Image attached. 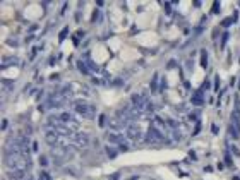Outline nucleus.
Here are the masks:
<instances>
[{
  "label": "nucleus",
  "mask_w": 240,
  "mask_h": 180,
  "mask_svg": "<svg viewBox=\"0 0 240 180\" xmlns=\"http://www.w3.org/2000/svg\"><path fill=\"white\" fill-rule=\"evenodd\" d=\"M106 153H108V158H115L117 156V151H112L110 146H106Z\"/></svg>",
  "instance_id": "17"
},
{
  "label": "nucleus",
  "mask_w": 240,
  "mask_h": 180,
  "mask_svg": "<svg viewBox=\"0 0 240 180\" xmlns=\"http://www.w3.org/2000/svg\"><path fill=\"white\" fill-rule=\"evenodd\" d=\"M72 141H74V144H76V146L82 148V146H86V144L89 142V137L86 136V134H77V132H76V136L72 137Z\"/></svg>",
  "instance_id": "7"
},
{
  "label": "nucleus",
  "mask_w": 240,
  "mask_h": 180,
  "mask_svg": "<svg viewBox=\"0 0 240 180\" xmlns=\"http://www.w3.org/2000/svg\"><path fill=\"white\" fill-rule=\"evenodd\" d=\"M151 89H153V93H158V76H154V77H153Z\"/></svg>",
  "instance_id": "14"
},
{
  "label": "nucleus",
  "mask_w": 240,
  "mask_h": 180,
  "mask_svg": "<svg viewBox=\"0 0 240 180\" xmlns=\"http://www.w3.org/2000/svg\"><path fill=\"white\" fill-rule=\"evenodd\" d=\"M118 148H120V151H127V149L130 148V146H129V142H122V144H120Z\"/></svg>",
  "instance_id": "20"
},
{
  "label": "nucleus",
  "mask_w": 240,
  "mask_h": 180,
  "mask_svg": "<svg viewBox=\"0 0 240 180\" xmlns=\"http://www.w3.org/2000/svg\"><path fill=\"white\" fill-rule=\"evenodd\" d=\"M5 165L9 170H26L29 167V160L24 154H7L5 156Z\"/></svg>",
  "instance_id": "1"
},
{
  "label": "nucleus",
  "mask_w": 240,
  "mask_h": 180,
  "mask_svg": "<svg viewBox=\"0 0 240 180\" xmlns=\"http://www.w3.org/2000/svg\"><path fill=\"white\" fill-rule=\"evenodd\" d=\"M7 125H9V122L4 118V120H2V130H4V129H7Z\"/></svg>",
  "instance_id": "26"
},
{
  "label": "nucleus",
  "mask_w": 240,
  "mask_h": 180,
  "mask_svg": "<svg viewBox=\"0 0 240 180\" xmlns=\"http://www.w3.org/2000/svg\"><path fill=\"white\" fill-rule=\"evenodd\" d=\"M232 180H240V177H233V179H232Z\"/></svg>",
  "instance_id": "30"
},
{
  "label": "nucleus",
  "mask_w": 240,
  "mask_h": 180,
  "mask_svg": "<svg viewBox=\"0 0 240 180\" xmlns=\"http://www.w3.org/2000/svg\"><path fill=\"white\" fill-rule=\"evenodd\" d=\"M218 12H220V4L215 2V5H213V14H218Z\"/></svg>",
  "instance_id": "21"
},
{
  "label": "nucleus",
  "mask_w": 240,
  "mask_h": 180,
  "mask_svg": "<svg viewBox=\"0 0 240 180\" xmlns=\"http://www.w3.org/2000/svg\"><path fill=\"white\" fill-rule=\"evenodd\" d=\"M26 175V170H9V177L14 180H23Z\"/></svg>",
  "instance_id": "9"
},
{
  "label": "nucleus",
  "mask_w": 240,
  "mask_h": 180,
  "mask_svg": "<svg viewBox=\"0 0 240 180\" xmlns=\"http://www.w3.org/2000/svg\"><path fill=\"white\" fill-rule=\"evenodd\" d=\"M110 180H118V173H113V175L110 177Z\"/></svg>",
  "instance_id": "28"
},
{
  "label": "nucleus",
  "mask_w": 240,
  "mask_h": 180,
  "mask_svg": "<svg viewBox=\"0 0 240 180\" xmlns=\"http://www.w3.org/2000/svg\"><path fill=\"white\" fill-rule=\"evenodd\" d=\"M165 9H166V14H172V4H166Z\"/></svg>",
  "instance_id": "24"
},
{
  "label": "nucleus",
  "mask_w": 240,
  "mask_h": 180,
  "mask_svg": "<svg viewBox=\"0 0 240 180\" xmlns=\"http://www.w3.org/2000/svg\"><path fill=\"white\" fill-rule=\"evenodd\" d=\"M166 67H168V69H173V67H175V62H173V60H172V62H170V64L166 65Z\"/></svg>",
  "instance_id": "29"
},
{
  "label": "nucleus",
  "mask_w": 240,
  "mask_h": 180,
  "mask_svg": "<svg viewBox=\"0 0 240 180\" xmlns=\"http://www.w3.org/2000/svg\"><path fill=\"white\" fill-rule=\"evenodd\" d=\"M177 112H180V113H187V112H189V108H187L185 105H180V106H177Z\"/></svg>",
  "instance_id": "18"
},
{
  "label": "nucleus",
  "mask_w": 240,
  "mask_h": 180,
  "mask_svg": "<svg viewBox=\"0 0 240 180\" xmlns=\"http://www.w3.org/2000/svg\"><path fill=\"white\" fill-rule=\"evenodd\" d=\"M146 141L149 142V144H161V142L166 141V136L161 134L160 130H156L154 127H151L148 130V134H146Z\"/></svg>",
  "instance_id": "3"
},
{
  "label": "nucleus",
  "mask_w": 240,
  "mask_h": 180,
  "mask_svg": "<svg viewBox=\"0 0 240 180\" xmlns=\"http://www.w3.org/2000/svg\"><path fill=\"white\" fill-rule=\"evenodd\" d=\"M72 106H74V110H76L79 115L86 117V118L94 117V106L88 105V103L82 101V100H74V101H72Z\"/></svg>",
  "instance_id": "2"
},
{
  "label": "nucleus",
  "mask_w": 240,
  "mask_h": 180,
  "mask_svg": "<svg viewBox=\"0 0 240 180\" xmlns=\"http://www.w3.org/2000/svg\"><path fill=\"white\" fill-rule=\"evenodd\" d=\"M228 132H230V136L233 137V139H237L240 134H239V129H235V124H232L230 127H228Z\"/></svg>",
  "instance_id": "12"
},
{
  "label": "nucleus",
  "mask_w": 240,
  "mask_h": 180,
  "mask_svg": "<svg viewBox=\"0 0 240 180\" xmlns=\"http://www.w3.org/2000/svg\"><path fill=\"white\" fill-rule=\"evenodd\" d=\"M232 21H233V19H230V17H227V19H225V21H223V22H221V24L225 26V27H228V26H230V22H232Z\"/></svg>",
  "instance_id": "23"
},
{
  "label": "nucleus",
  "mask_w": 240,
  "mask_h": 180,
  "mask_svg": "<svg viewBox=\"0 0 240 180\" xmlns=\"http://www.w3.org/2000/svg\"><path fill=\"white\" fill-rule=\"evenodd\" d=\"M79 70H81V72H82V74H89V67H86V65L82 64V62H79Z\"/></svg>",
  "instance_id": "16"
},
{
  "label": "nucleus",
  "mask_w": 240,
  "mask_h": 180,
  "mask_svg": "<svg viewBox=\"0 0 240 180\" xmlns=\"http://www.w3.org/2000/svg\"><path fill=\"white\" fill-rule=\"evenodd\" d=\"M58 132L55 130V127H50V125H46L45 127V141L48 142L50 146H55L57 142H58Z\"/></svg>",
  "instance_id": "5"
},
{
  "label": "nucleus",
  "mask_w": 240,
  "mask_h": 180,
  "mask_svg": "<svg viewBox=\"0 0 240 180\" xmlns=\"http://www.w3.org/2000/svg\"><path fill=\"white\" fill-rule=\"evenodd\" d=\"M108 141L120 146L122 142H125V134H120V132H110V134H108Z\"/></svg>",
  "instance_id": "6"
},
{
  "label": "nucleus",
  "mask_w": 240,
  "mask_h": 180,
  "mask_svg": "<svg viewBox=\"0 0 240 180\" xmlns=\"http://www.w3.org/2000/svg\"><path fill=\"white\" fill-rule=\"evenodd\" d=\"M67 33H69V27H65V29H62V33H60V39H63L65 36H67Z\"/></svg>",
  "instance_id": "22"
},
{
  "label": "nucleus",
  "mask_w": 240,
  "mask_h": 180,
  "mask_svg": "<svg viewBox=\"0 0 240 180\" xmlns=\"http://www.w3.org/2000/svg\"><path fill=\"white\" fill-rule=\"evenodd\" d=\"M201 65L204 69L208 67V51L206 50H201Z\"/></svg>",
  "instance_id": "13"
},
{
  "label": "nucleus",
  "mask_w": 240,
  "mask_h": 180,
  "mask_svg": "<svg viewBox=\"0 0 240 180\" xmlns=\"http://www.w3.org/2000/svg\"><path fill=\"white\" fill-rule=\"evenodd\" d=\"M98 124H100V125H103V124H105V115H100V118H98Z\"/></svg>",
  "instance_id": "25"
},
{
  "label": "nucleus",
  "mask_w": 240,
  "mask_h": 180,
  "mask_svg": "<svg viewBox=\"0 0 240 180\" xmlns=\"http://www.w3.org/2000/svg\"><path fill=\"white\" fill-rule=\"evenodd\" d=\"M232 120H233V124H239L240 122V112L239 110H235V112L232 113Z\"/></svg>",
  "instance_id": "15"
},
{
  "label": "nucleus",
  "mask_w": 240,
  "mask_h": 180,
  "mask_svg": "<svg viewBox=\"0 0 240 180\" xmlns=\"http://www.w3.org/2000/svg\"><path fill=\"white\" fill-rule=\"evenodd\" d=\"M19 64V58L17 57H4L2 58V69H7V67H12V65Z\"/></svg>",
  "instance_id": "8"
},
{
  "label": "nucleus",
  "mask_w": 240,
  "mask_h": 180,
  "mask_svg": "<svg viewBox=\"0 0 240 180\" xmlns=\"http://www.w3.org/2000/svg\"><path fill=\"white\" fill-rule=\"evenodd\" d=\"M33 151H34V153L38 151V142H33Z\"/></svg>",
  "instance_id": "27"
},
{
  "label": "nucleus",
  "mask_w": 240,
  "mask_h": 180,
  "mask_svg": "<svg viewBox=\"0 0 240 180\" xmlns=\"http://www.w3.org/2000/svg\"><path fill=\"white\" fill-rule=\"evenodd\" d=\"M202 103H204V98H202V91H197V93L192 96V105H196V106H201Z\"/></svg>",
  "instance_id": "11"
},
{
  "label": "nucleus",
  "mask_w": 240,
  "mask_h": 180,
  "mask_svg": "<svg viewBox=\"0 0 240 180\" xmlns=\"http://www.w3.org/2000/svg\"><path fill=\"white\" fill-rule=\"evenodd\" d=\"M110 127L118 132V130H122V129H127V124H125V122H122V120H118V118H115V120L110 122Z\"/></svg>",
  "instance_id": "10"
},
{
  "label": "nucleus",
  "mask_w": 240,
  "mask_h": 180,
  "mask_svg": "<svg viewBox=\"0 0 240 180\" xmlns=\"http://www.w3.org/2000/svg\"><path fill=\"white\" fill-rule=\"evenodd\" d=\"M125 136L132 141H139L142 139V130H141L139 125H134V124H129L125 129Z\"/></svg>",
  "instance_id": "4"
},
{
  "label": "nucleus",
  "mask_w": 240,
  "mask_h": 180,
  "mask_svg": "<svg viewBox=\"0 0 240 180\" xmlns=\"http://www.w3.org/2000/svg\"><path fill=\"white\" fill-rule=\"evenodd\" d=\"M39 165H41V167H46V165H48V158H46V156H41V158H39Z\"/></svg>",
  "instance_id": "19"
}]
</instances>
